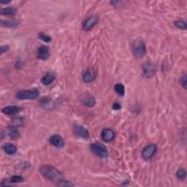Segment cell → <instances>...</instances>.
I'll return each mask as SVG.
<instances>
[{"instance_id": "7a4b0ae2", "label": "cell", "mask_w": 187, "mask_h": 187, "mask_svg": "<svg viewBox=\"0 0 187 187\" xmlns=\"http://www.w3.org/2000/svg\"><path fill=\"white\" fill-rule=\"evenodd\" d=\"M132 53L136 58H141L146 55V49L143 41L141 40H136L132 43Z\"/></svg>"}, {"instance_id": "9a60e30c", "label": "cell", "mask_w": 187, "mask_h": 187, "mask_svg": "<svg viewBox=\"0 0 187 187\" xmlns=\"http://www.w3.org/2000/svg\"><path fill=\"white\" fill-rule=\"evenodd\" d=\"M4 151L9 155H13L17 151V148L14 144L6 143L4 146Z\"/></svg>"}, {"instance_id": "8fae6325", "label": "cell", "mask_w": 187, "mask_h": 187, "mask_svg": "<svg viewBox=\"0 0 187 187\" xmlns=\"http://www.w3.org/2000/svg\"><path fill=\"white\" fill-rule=\"evenodd\" d=\"M50 56V50L47 46L42 45L40 46L38 50V57L39 59L45 60L48 59Z\"/></svg>"}, {"instance_id": "d4e9b609", "label": "cell", "mask_w": 187, "mask_h": 187, "mask_svg": "<svg viewBox=\"0 0 187 187\" xmlns=\"http://www.w3.org/2000/svg\"><path fill=\"white\" fill-rule=\"evenodd\" d=\"M39 38H40V40H42V41H44L45 42H51V38H50L49 36L43 34V33H40V34H39Z\"/></svg>"}, {"instance_id": "d6986e66", "label": "cell", "mask_w": 187, "mask_h": 187, "mask_svg": "<svg viewBox=\"0 0 187 187\" xmlns=\"http://www.w3.org/2000/svg\"><path fill=\"white\" fill-rule=\"evenodd\" d=\"M83 104L86 105V106L88 107L94 106L95 105V99L93 97H91V96L85 97L83 99Z\"/></svg>"}, {"instance_id": "484cf974", "label": "cell", "mask_w": 187, "mask_h": 187, "mask_svg": "<svg viewBox=\"0 0 187 187\" xmlns=\"http://www.w3.org/2000/svg\"><path fill=\"white\" fill-rule=\"evenodd\" d=\"M57 185L60 186H74V184H72V183L70 182V181H64V180L61 181L60 182H59L58 184H57Z\"/></svg>"}, {"instance_id": "2e32d148", "label": "cell", "mask_w": 187, "mask_h": 187, "mask_svg": "<svg viewBox=\"0 0 187 187\" xmlns=\"http://www.w3.org/2000/svg\"><path fill=\"white\" fill-rule=\"evenodd\" d=\"M1 13L6 16H15L17 13V10L14 7H7V8L2 9Z\"/></svg>"}, {"instance_id": "52a82bcc", "label": "cell", "mask_w": 187, "mask_h": 187, "mask_svg": "<svg viewBox=\"0 0 187 187\" xmlns=\"http://www.w3.org/2000/svg\"><path fill=\"white\" fill-rule=\"evenodd\" d=\"M142 70H143V75L146 77H153L155 73V67L151 62L145 63L142 67Z\"/></svg>"}, {"instance_id": "83f0119b", "label": "cell", "mask_w": 187, "mask_h": 187, "mask_svg": "<svg viewBox=\"0 0 187 187\" xmlns=\"http://www.w3.org/2000/svg\"><path fill=\"white\" fill-rule=\"evenodd\" d=\"M181 84L184 88H186V75H184L181 78Z\"/></svg>"}, {"instance_id": "5bb4252c", "label": "cell", "mask_w": 187, "mask_h": 187, "mask_svg": "<svg viewBox=\"0 0 187 187\" xmlns=\"http://www.w3.org/2000/svg\"><path fill=\"white\" fill-rule=\"evenodd\" d=\"M55 80V75L52 73H48L46 75L42 78L41 82L44 85H49Z\"/></svg>"}, {"instance_id": "44dd1931", "label": "cell", "mask_w": 187, "mask_h": 187, "mask_svg": "<svg viewBox=\"0 0 187 187\" xmlns=\"http://www.w3.org/2000/svg\"><path fill=\"white\" fill-rule=\"evenodd\" d=\"M8 135H9V136H10V138L13 139H17L19 138V136H20L19 132H18L17 129L15 128H11L9 129Z\"/></svg>"}, {"instance_id": "f1b7e54d", "label": "cell", "mask_w": 187, "mask_h": 187, "mask_svg": "<svg viewBox=\"0 0 187 187\" xmlns=\"http://www.w3.org/2000/svg\"><path fill=\"white\" fill-rule=\"evenodd\" d=\"M8 49H9V47L7 45H6V46H2L1 47V53H2H2H6L7 51H8Z\"/></svg>"}, {"instance_id": "6da1fadb", "label": "cell", "mask_w": 187, "mask_h": 187, "mask_svg": "<svg viewBox=\"0 0 187 187\" xmlns=\"http://www.w3.org/2000/svg\"><path fill=\"white\" fill-rule=\"evenodd\" d=\"M40 172L44 177L51 181L59 183L61 181L64 180L62 173L51 165L42 166L40 168Z\"/></svg>"}, {"instance_id": "3957f363", "label": "cell", "mask_w": 187, "mask_h": 187, "mask_svg": "<svg viewBox=\"0 0 187 187\" xmlns=\"http://www.w3.org/2000/svg\"><path fill=\"white\" fill-rule=\"evenodd\" d=\"M40 95V92L38 89L22 90L17 92L16 97L20 100H28V99H34L38 98Z\"/></svg>"}, {"instance_id": "ffe728a7", "label": "cell", "mask_w": 187, "mask_h": 187, "mask_svg": "<svg viewBox=\"0 0 187 187\" xmlns=\"http://www.w3.org/2000/svg\"><path fill=\"white\" fill-rule=\"evenodd\" d=\"M40 105H41L42 107H45V109H49L50 107H53V102L51 100H50L49 99H42L41 101H40Z\"/></svg>"}, {"instance_id": "8992f818", "label": "cell", "mask_w": 187, "mask_h": 187, "mask_svg": "<svg viewBox=\"0 0 187 187\" xmlns=\"http://www.w3.org/2000/svg\"><path fill=\"white\" fill-rule=\"evenodd\" d=\"M99 21V17L97 15H92L90 17H88L84 22L83 26V30L89 31L95 26Z\"/></svg>"}, {"instance_id": "5b68a950", "label": "cell", "mask_w": 187, "mask_h": 187, "mask_svg": "<svg viewBox=\"0 0 187 187\" xmlns=\"http://www.w3.org/2000/svg\"><path fill=\"white\" fill-rule=\"evenodd\" d=\"M156 150L157 147L156 145L150 144V145L146 146L145 149H143V151H142V157L146 160H149L150 158H151L155 154V153L156 152Z\"/></svg>"}, {"instance_id": "e0dca14e", "label": "cell", "mask_w": 187, "mask_h": 187, "mask_svg": "<svg viewBox=\"0 0 187 187\" xmlns=\"http://www.w3.org/2000/svg\"><path fill=\"white\" fill-rule=\"evenodd\" d=\"M2 25L5 26V27H7L14 28L17 27L18 23H19V22L14 19H9V20H6V21H2Z\"/></svg>"}, {"instance_id": "f546056e", "label": "cell", "mask_w": 187, "mask_h": 187, "mask_svg": "<svg viewBox=\"0 0 187 187\" xmlns=\"http://www.w3.org/2000/svg\"><path fill=\"white\" fill-rule=\"evenodd\" d=\"M113 109H115V110H119V109H121V105L118 104V103H115L113 105Z\"/></svg>"}, {"instance_id": "7402d4cb", "label": "cell", "mask_w": 187, "mask_h": 187, "mask_svg": "<svg viewBox=\"0 0 187 187\" xmlns=\"http://www.w3.org/2000/svg\"><path fill=\"white\" fill-rule=\"evenodd\" d=\"M175 25L180 29H184V30H186L187 26L186 22L183 21H177L175 22Z\"/></svg>"}, {"instance_id": "9c48e42d", "label": "cell", "mask_w": 187, "mask_h": 187, "mask_svg": "<svg viewBox=\"0 0 187 187\" xmlns=\"http://www.w3.org/2000/svg\"><path fill=\"white\" fill-rule=\"evenodd\" d=\"M50 142L56 148H62L64 146L63 138L59 135H53L50 138Z\"/></svg>"}, {"instance_id": "7c38bea8", "label": "cell", "mask_w": 187, "mask_h": 187, "mask_svg": "<svg viewBox=\"0 0 187 187\" xmlns=\"http://www.w3.org/2000/svg\"><path fill=\"white\" fill-rule=\"evenodd\" d=\"M21 108L19 107L16 106V105H13V106H8L6 107H4L2 109L3 113L9 115V116H13V115L17 114L19 112Z\"/></svg>"}, {"instance_id": "603a6c76", "label": "cell", "mask_w": 187, "mask_h": 187, "mask_svg": "<svg viewBox=\"0 0 187 187\" xmlns=\"http://www.w3.org/2000/svg\"><path fill=\"white\" fill-rule=\"evenodd\" d=\"M176 175L179 179H184L185 178H186V170H185L184 169H183V168L182 169H179L177 171Z\"/></svg>"}, {"instance_id": "ba28073f", "label": "cell", "mask_w": 187, "mask_h": 187, "mask_svg": "<svg viewBox=\"0 0 187 187\" xmlns=\"http://www.w3.org/2000/svg\"><path fill=\"white\" fill-rule=\"evenodd\" d=\"M102 139L105 142H110L115 138V132L111 129H105L101 133Z\"/></svg>"}, {"instance_id": "ac0fdd59", "label": "cell", "mask_w": 187, "mask_h": 187, "mask_svg": "<svg viewBox=\"0 0 187 187\" xmlns=\"http://www.w3.org/2000/svg\"><path fill=\"white\" fill-rule=\"evenodd\" d=\"M114 88H115V91H116V93H117L119 96L123 97V96L124 95L125 88H124V86L123 84H121V83H117V84L115 85Z\"/></svg>"}, {"instance_id": "30bf717a", "label": "cell", "mask_w": 187, "mask_h": 187, "mask_svg": "<svg viewBox=\"0 0 187 187\" xmlns=\"http://www.w3.org/2000/svg\"><path fill=\"white\" fill-rule=\"evenodd\" d=\"M74 133L75 135L82 138H88V137H89L88 131L82 126H75L74 128Z\"/></svg>"}, {"instance_id": "277c9868", "label": "cell", "mask_w": 187, "mask_h": 187, "mask_svg": "<svg viewBox=\"0 0 187 187\" xmlns=\"http://www.w3.org/2000/svg\"><path fill=\"white\" fill-rule=\"evenodd\" d=\"M90 149L94 154L97 155V156L101 157V158H106L108 155V151H107V148L103 144L99 143V142H95V143L92 144L90 146Z\"/></svg>"}, {"instance_id": "cb8c5ba5", "label": "cell", "mask_w": 187, "mask_h": 187, "mask_svg": "<svg viewBox=\"0 0 187 187\" xmlns=\"http://www.w3.org/2000/svg\"><path fill=\"white\" fill-rule=\"evenodd\" d=\"M24 181L23 178L19 175H14L10 178V183H21Z\"/></svg>"}, {"instance_id": "4316f807", "label": "cell", "mask_w": 187, "mask_h": 187, "mask_svg": "<svg viewBox=\"0 0 187 187\" xmlns=\"http://www.w3.org/2000/svg\"><path fill=\"white\" fill-rule=\"evenodd\" d=\"M13 124L15 127H20L23 124V119L22 118H16V119L13 120Z\"/></svg>"}, {"instance_id": "4fadbf2b", "label": "cell", "mask_w": 187, "mask_h": 187, "mask_svg": "<svg viewBox=\"0 0 187 187\" xmlns=\"http://www.w3.org/2000/svg\"><path fill=\"white\" fill-rule=\"evenodd\" d=\"M95 79V73L94 70H88L84 73L83 80L85 83H92Z\"/></svg>"}]
</instances>
